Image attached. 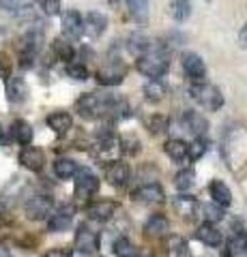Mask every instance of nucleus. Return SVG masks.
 Listing matches in <instances>:
<instances>
[{
  "mask_svg": "<svg viewBox=\"0 0 247 257\" xmlns=\"http://www.w3.org/2000/svg\"><path fill=\"white\" fill-rule=\"evenodd\" d=\"M168 54L163 50H159V47H150L148 52H144L142 56H138V62H135V67L144 77H150V79H157L166 75V71H168Z\"/></svg>",
  "mask_w": 247,
  "mask_h": 257,
  "instance_id": "nucleus-1",
  "label": "nucleus"
},
{
  "mask_svg": "<svg viewBox=\"0 0 247 257\" xmlns=\"http://www.w3.org/2000/svg\"><path fill=\"white\" fill-rule=\"evenodd\" d=\"M191 96H194L204 109H211V111H217L221 105H224V94H221L219 88L213 86V84L191 86Z\"/></svg>",
  "mask_w": 247,
  "mask_h": 257,
  "instance_id": "nucleus-2",
  "label": "nucleus"
},
{
  "mask_svg": "<svg viewBox=\"0 0 247 257\" xmlns=\"http://www.w3.org/2000/svg\"><path fill=\"white\" fill-rule=\"evenodd\" d=\"M52 208H54V202L50 195H35L30 197L26 206H24V212L30 221H43L45 216L52 214Z\"/></svg>",
  "mask_w": 247,
  "mask_h": 257,
  "instance_id": "nucleus-3",
  "label": "nucleus"
},
{
  "mask_svg": "<svg viewBox=\"0 0 247 257\" xmlns=\"http://www.w3.org/2000/svg\"><path fill=\"white\" fill-rule=\"evenodd\" d=\"M97 191H99V178L91 170L82 167V170L75 172V195L79 199H89Z\"/></svg>",
  "mask_w": 247,
  "mask_h": 257,
  "instance_id": "nucleus-4",
  "label": "nucleus"
},
{
  "mask_svg": "<svg viewBox=\"0 0 247 257\" xmlns=\"http://www.w3.org/2000/svg\"><path fill=\"white\" fill-rule=\"evenodd\" d=\"M181 67L187 73V77L194 79V82H202L206 77V64L200 56L194 54V52H185L181 56Z\"/></svg>",
  "mask_w": 247,
  "mask_h": 257,
  "instance_id": "nucleus-5",
  "label": "nucleus"
},
{
  "mask_svg": "<svg viewBox=\"0 0 247 257\" xmlns=\"http://www.w3.org/2000/svg\"><path fill=\"white\" fill-rule=\"evenodd\" d=\"M62 35L73 39V41H77L84 35V20L77 11L71 9L67 13H62Z\"/></svg>",
  "mask_w": 247,
  "mask_h": 257,
  "instance_id": "nucleus-6",
  "label": "nucleus"
},
{
  "mask_svg": "<svg viewBox=\"0 0 247 257\" xmlns=\"http://www.w3.org/2000/svg\"><path fill=\"white\" fill-rule=\"evenodd\" d=\"M20 163L26 167L28 172H41L43 165H45V157H43V150L41 148H35V146H24L20 152Z\"/></svg>",
  "mask_w": 247,
  "mask_h": 257,
  "instance_id": "nucleus-7",
  "label": "nucleus"
},
{
  "mask_svg": "<svg viewBox=\"0 0 247 257\" xmlns=\"http://www.w3.org/2000/svg\"><path fill=\"white\" fill-rule=\"evenodd\" d=\"M99 246V236L89 227V225H79L75 231V248L79 253H93Z\"/></svg>",
  "mask_w": 247,
  "mask_h": 257,
  "instance_id": "nucleus-8",
  "label": "nucleus"
},
{
  "mask_svg": "<svg viewBox=\"0 0 247 257\" xmlns=\"http://www.w3.org/2000/svg\"><path fill=\"white\" fill-rule=\"evenodd\" d=\"M71 221H73V208H71V206H62L54 214H50V221H47V231H52V234L65 231V229H69Z\"/></svg>",
  "mask_w": 247,
  "mask_h": 257,
  "instance_id": "nucleus-9",
  "label": "nucleus"
},
{
  "mask_svg": "<svg viewBox=\"0 0 247 257\" xmlns=\"http://www.w3.org/2000/svg\"><path fill=\"white\" fill-rule=\"evenodd\" d=\"M106 176H108V182L112 184V187H125L127 180H129V165L127 163H121V161H112V163L108 165L106 170Z\"/></svg>",
  "mask_w": 247,
  "mask_h": 257,
  "instance_id": "nucleus-10",
  "label": "nucleus"
},
{
  "mask_svg": "<svg viewBox=\"0 0 247 257\" xmlns=\"http://www.w3.org/2000/svg\"><path fill=\"white\" fill-rule=\"evenodd\" d=\"M116 210H118L116 202H108V199H103V202L91 204L89 208H86V214H89L93 221H108V219H112Z\"/></svg>",
  "mask_w": 247,
  "mask_h": 257,
  "instance_id": "nucleus-11",
  "label": "nucleus"
},
{
  "mask_svg": "<svg viewBox=\"0 0 247 257\" xmlns=\"http://www.w3.org/2000/svg\"><path fill=\"white\" fill-rule=\"evenodd\" d=\"M106 28H108V18L101 11H91L86 15L84 32H89V37H101Z\"/></svg>",
  "mask_w": 247,
  "mask_h": 257,
  "instance_id": "nucleus-12",
  "label": "nucleus"
},
{
  "mask_svg": "<svg viewBox=\"0 0 247 257\" xmlns=\"http://www.w3.org/2000/svg\"><path fill=\"white\" fill-rule=\"evenodd\" d=\"M209 193H211L213 202L217 204V206H221V208H228L230 204H232V193H230V189H228L226 182L213 180L211 187H209Z\"/></svg>",
  "mask_w": 247,
  "mask_h": 257,
  "instance_id": "nucleus-13",
  "label": "nucleus"
},
{
  "mask_svg": "<svg viewBox=\"0 0 247 257\" xmlns=\"http://www.w3.org/2000/svg\"><path fill=\"white\" fill-rule=\"evenodd\" d=\"M41 41H43L41 32H37V30L26 32V35L22 37V41H20V54L35 58V54L39 52V47H41Z\"/></svg>",
  "mask_w": 247,
  "mask_h": 257,
  "instance_id": "nucleus-14",
  "label": "nucleus"
},
{
  "mask_svg": "<svg viewBox=\"0 0 247 257\" xmlns=\"http://www.w3.org/2000/svg\"><path fill=\"white\" fill-rule=\"evenodd\" d=\"M196 238L204 242L206 246H219L221 244V231L213 223H202L196 231Z\"/></svg>",
  "mask_w": 247,
  "mask_h": 257,
  "instance_id": "nucleus-15",
  "label": "nucleus"
},
{
  "mask_svg": "<svg viewBox=\"0 0 247 257\" xmlns=\"http://www.w3.org/2000/svg\"><path fill=\"white\" fill-rule=\"evenodd\" d=\"M168 229H170V223L166 216L161 214H153V216H148V221L144 223V231L148 236H153V238H159V236H166L168 234Z\"/></svg>",
  "mask_w": 247,
  "mask_h": 257,
  "instance_id": "nucleus-16",
  "label": "nucleus"
},
{
  "mask_svg": "<svg viewBox=\"0 0 247 257\" xmlns=\"http://www.w3.org/2000/svg\"><path fill=\"white\" fill-rule=\"evenodd\" d=\"M183 124L187 126L189 133H194L196 138H200V135L206 133V128H209V122L198 114V111H187L185 116H183Z\"/></svg>",
  "mask_w": 247,
  "mask_h": 257,
  "instance_id": "nucleus-17",
  "label": "nucleus"
},
{
  "mask_svg": "<svg viewBox=\"0 0 247 257\" xmlns=\"http://www.w3.org/2000/svg\"><path fill=\"white\" fill-rule=\"evenodd\" d=\"M9 131H11V138L18 144H22V146H28V144L33 142V126H30L26 120H15Z\"/></svg>",
  "mask_w": 247,
  "mask_h": 257,
  "instance_id": "nucleus-18",
  "label": "nucleus"
},
{
  "mask_svg": "<svg viewBox=\"0 0 247 257\" xmlns=\"http://www.w3.org/2000/svg\"><path fill=\"white\" fill-rule=\"evenodd\" d=\"M135 197H138L140 202H146V204H157L163 199V189L159 187V184L150 182V184H144V187L135 189Z\"/></svg>",
  "mask_w": 247,
  "mask_h": 257,
  "instance_id": "nucleus-19",
  "label": "nucleus"
},
{
  "mask_svg": "<svg viewBox=\"0 0 247 257\" xmlns=\"http://www.w3.org/2000/svg\"><path fill=\"white\" fill-rule=\"evenodd\" d=\"M71 124H73V118H71V114H67V111H54V114L47 116V126L52 128L54 133H67Z\"/></svg>",
  "mask_w": 247,
  "mask_h": 257,
  "instance_id": "nucleus-20",
  "label": "nucleus"
},
{
  "mask_svg": "<svg viewBox=\"0 0 247 257\" xmlns=\"http://www.w3.org/2000/svg\"><path fill=\"white\" fill-rule=\"evenodd\" d=\"M28 88L24 84L22 77H7V96H9L11 103H20L26 99Z\"/></svg>",
  "mask_w": 247,
  "mask_h": 257,
  "instance_id": "nucleus-21",
  "label": "nucleus"
},
{
  "mask_svg": "<svg viewBox=\"0 0 247 257\" xmlns=\"http://www.w3.org/2000/svg\"><path fill=\"white\" fill-rule=\"evenodd\" d=\"M97 152H99V157L114 161V157L118 155V152H121V142H118L114 135H106V138H101V140H99V144H97Z\"/></svg>",
  "mask_w": 247,
  "mask_h": 257,
  "instance_id": "nucleus-22",
  "label": "nucleus"
},
{
  "mask_svg": "<svg viewBox=\"0 0 247 257\" xmlns=\"http://www.w3.org/2000/svg\"><path fill=\"white\" fill-rule=\"evenodd\" d=\"M127 11L138 24L148 22V0H127Z\"/></svg>",
  "mask_w": 247,
  "mask_h": 257,
  "instance_id": "nucleus-23",
  "label": "nucleus"
},
{
  "mask_svg": "<svg viewBox=\"0 0 247 257\" xmlns=\"http://www.w3.org/2000/svg\"><path fill=\"white\" fill-rule=\"evenodd\" d=\"M77 172V163L73 159H67V157H60L54 161V174L58 176V178L67 180V178H73Z\"/></svg>",
  "mask_w": 247,
  "mask_h": 257,
  "instance_id": "nucleus-24",
  "label": "nucleus"
},
{
  "mask_svg": "<svg viewBox=\"0 0 247 257\" xmlns=\"http://www.w3.org/2000/svg\"><path fill=\"white\" fill-rule=\"evenodd\" d=\"M170 18L174 22H187L189 15H191V3L189 0H172L170 3Z\"/></svg>",
  "mask_w": 247,
  "mask_h": 257,
  "instance_id": "nucleus-25",
  "label": "nucleus"
},
{
  "mask_svg": "<svg viewBox=\"0 0 247 257\" xmlns=\"http://www.w3.org/2000/svg\"><path fill=\"white\" fill-rule=\"evenodd\" d=\"M163 150L168 152V157L174 159V161L187 159V142H183V140H168Z\"/></svg>",
  "mask_w": 247,
  "mask_h": 257,
  "instance_id": "nucleus-26",
  "label": "nucleus"
},
{
  "mask_svg": "<svg viewBox=\"0 0 247 257\" xmlns=\"http://www.w3.org/2000/svg\"><path fill=\"white\" fill-rule=\"evenodd\" d=\"M123 77H125V69H121V71L103 69V71L97 73V82L103 84V86H116V84L123 82Z\"/></svg>",
  "mask_w": 247,
  "mask_h": 257,
  "instance_id": "nucleus-27",
  "label": "nucleus"
},
{
  "mask_svg": "<svg viewBox=\"0 0 247 257\" xmlns=\"http://www.w3.org/2000/svg\"><path fill=\"white\" fill-rule=\"evenodd\" d=\"M144 96L146 101H161L166 96V86L159 79H148L144 84Z\"/></svg>",
  "mask_w": 247,
  "mask_h": 257,
  "instance_id": "nucleus-28",
  "label": "nucleus"
},
{
  "mask_svg": "<svg viewBox=\"0 0 247 257\" xmlns=\"http://www.w3.org/2000/svg\"><path fill=\"white\" fill-rule=\"evenodd\" d=\"M150 41H148V37H144V35H131L129 37V52H133L135 56H142L144 52H148L150 50Z\"/></svg>",
  "mask_w": 247,
  "mask_h": 257,
  "instance_id": "nucleus-29",
  "label": "nucleus"
},
{
  "mask_svg": "<svg viewBox=\"0 0 247 257\" xmlns=\"http://www.w3.org/2000/svg\"><path fill=\"white\" fill-rule=\"evenodd\" d=\"M54 52H56L58 58L65 60V62H71L73 60V56H75L73 47H71L67 41H62V39H56V41H54Z\"/></svg>",
  "mask_w": 247,
  "mask_h": 257,
  "instance_id": "nucleus-30",
  "label": "nucleus"
},
{
  "mask_svg": "<svg viewBox=\"0 0 247 257\" xmlns=\"http://www.w3.org/2000/svg\"><path fill=\"white\" fill-rule=\"evenodd\" d=\"M114 255L116 257H135V248L125 236H121L114 242Z\"/></svg>",
  "mask_w": 247,
  "mask_h": 257,
  "instance_id": "nucleus-31",
  "label": "nucleus"
},
{
  "mask_svg": "<svg viewBox=\"0 0 247 257\" xmlns=\"http://www.w3.org/2000/svg\"><path fill=\"white\" fill-rule=\"evenodd\" d=\"M146 124H148V128H150V133H155V135H161V133L168 131V118L161 116V114L150 116Z\"/></svg>",
  "mask_w": 247,
  "mask_h": 257,
  "instance_id": "nucleus-32",
  "label": "nucleus"
},
{
  "mask_svg": "<svg viewBox=\"0 0 247 257\" xmlns=\"http://www.w3.org/2000/svg\"><path fill=\"white\" fill-rule=\"evenodd\" d=\"M202 208V212H204V219H206V223H217V221H221L224 219V210H221V206H217V204H206V206H200Z\"/></svg>",
  "mask_w": 247,
  "mask_h": 257,
  "instance_id": "nucleus-33",
  "label": "nucleus"
},
{
  "mask_svg": "<svg viewBox=\"0 0 247 257\" xmlns=\"http://www.w3.org/2000/svg\"><path fill=\"white\" fill-rule=\"evenodd\" d=\"M67 75L77 79V82H84V79H89V69H86L82 62H69L67 64Z\"/></svg>",
  "mask_w": 247,
  "mask_h": 257,
  "instance_id": "nucleus-34",
  "label": "nucleus"
},
{
  "mask_svg": "<svg viewBox=\"0 0 247 257\" xmlns=\"http://www.w3.org/2000/svg\"><path fill=\"white\" fill-rule=\"evenodd\" d=\"M194 180H196V174H194V170H183L179 176H177V180H174V184H177V189L179 191H187L191 184H194Z\"/></svg>",
  "mask_w": 247,
  "mask_h": 257,
  "instance_id": "nucleus-35",
  "label": "nucleus"
},
{
  "mask_svg": "<svg viewBox=\"0 0 247 257\" xmlns=\"http://www.w3.org/2000/svg\"><path fill=\"white\" fill-rule=\"evenodd\" d=\"M37 5L47 18H54L60 13V0H37Z\"/></svg>",
  "mask_w": 247,
  "mask_h": 257,
  "instance_id": "nucleus-36",
  "label": "nucleus"
},
{
  "mask_svg": "<svg viewBox=\"0 0 247 257\" xmlns=\"http://www.w3.org/2000/svg\"><path fill=\"white\" fill-rule=\"evenodd\" d=\"M230 255L232 257H247V240L241 236L230 240Z\"/></svg>",
  "mask_w": 247,
  "mask_h": 257,
  "instance_id": "nucleus-37",
  "label": "nucleus"
},
{
  "mask_svg": "<svg viewBox=\"0 0 247 257\" xmlns=\"http://www.w3.org/2000/svg\"><path fill=\"white\" fill-rule=\"evenodd\" d=\"M170 255H172V257H191L189 244L185 242V240H181V238H174V240H172Z\"/></svg>",
  "mask_w": 247,
  "mask_h": 257,
  "instance_id": "nucleus-38",
  "label": "nucleus"
},
{
  "mask_svg": "<svg viewBox=\"0 0 247 257\" xmlns=\"http://www.w3.org/2000/svg\"><path fill=\"white\" fill-rule=\"evenodd\" d=\"M204 150H206V146H204V142L198 138L194 144H187V159H191V161H198L202 155H204Z\"/></svg>",
  "mask_w": 247,
  "mask_h": 257,
  "instance_id": "nucleus-39",
  "label": "nucleus"
},
{
  "mask_svg": "<svg viewBox=\"0 0 247 257\" xmlns=\"http://www.w3.org/2000/svg\"><path fill=\"white\" fill-rule=\"evenodd\" d=\"M0 11L22 13L24 11V5H22V0H0Z\"/></svg>",
  "mask_w": 247,
  "mask_h": 257,
  "instance_id": "nucleus-40",
  "label": "nucleus"
},
{
  "mask_svg": "<svg viewBox=\"0 0 247 257\" xmlns=\"http://www.w3.org/2000/svg\"><path fill=\"white\" fill-rule=\"evenodd\" d=\"M118 142H121V150L127 152V155H135V152L140 150V142H138V140L125 138V140H118Z\"/></svg>",
  "mask_w": 247,
  "mask_h": 257,
  "instance_id": "nucleus-41",
  "label": "nucleus"
},
{
  "mask_svg": "<svg viewBox=\"0 0 247 257\" xmlns=\"http://www.w3.org/2000/svg\"><path fill=\"white\" fill-rule=\"evenodd\" d=\"M45 257H69V251L65 248H52V251H47Z\"/></svg>",
  "mask_w": 247,
  "mask_h": 257,
  "instance_id": "nucleus-42",
  "label": "nucleus"
},
{
  "mask_svg": "<svg viewBox=\"0 0 247 257\" xmlns=\"http://www.w3.org/2000/svg\"><path fill=\"white\" fill-rule=\"evenodd\" d=\"M241 45L247 47V24H245L243 30H241Z\"/></svg>",
  "mask_w": 247,
  "mask_h": 257,
  "instance_id": "nucleus-43",
  "label": "nucleus"
},
{
  "mask_svg": "<svg viewBox=\"0 0 247 257\" xmlns=\"http://www.w3.org/2000/svg\"><path fill=\"white\" fill-rule=\"evenodd\" d=\"M69 257H86V253H79V251H73V253H69Z\"/></svg>",
  "mask_w": 247,
  "mask_h": 257,
  "instance_id": "nucleus-44",
  "label": "nucleus"
}]
</instances>
